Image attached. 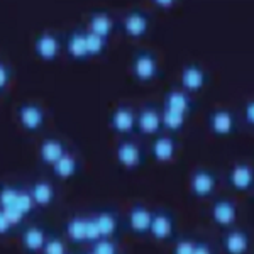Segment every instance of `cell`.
<instances>
[{"label": "cell", "mask_w": 254, "mask_h": 254, "mask_svg": "<svg viewBox=\"0 0 254 254\" xmlns=\"http://www.w3.org/2000/svg\"><path fill=\"white\" fill-rule=\"evenodd\" d=\"M130 71L139 83H153L159 76L158 56L149 49H137L130 60Z\"/></svg>", "instance_id": "6da1fadb"}, {"label": "cell", "mask_w": 254, "mask_h": 254, "mask_svg": "<svg viewBox=\"0 0 254 254\" xmlns=\"http://www.w3.org/2000/svg\"><path fill=\"white\" fill-rule=\"evenodd\" d=\"M158 243H171L176 237V219L166 208L153 210L149 224V234Z\"/></svg>", "instance_id": "7a4b0ae2"}, {"label": "cell", "mask_w": 254, "mask_h": 254, "mask_svg": "<svg viewBox=\"0 0 254 254\" xmlns=\"http://www.w3.org/2000/svg\"><path fill=\"white\" fill-rule=\"evenodd\" d=\"M217 187H219V176H217L215 171L208 170V168H196L190 175L188 190L195 198H210V196L215 195Z\"/></svg>", "instance_id": "3957f363"}, {"label": "cell", "mask_w": 254, "mask_h": 254, "mask_svg": "<svg viewBox=\"0 0 254 254\" xmlns=\"http://www.w3.org/2000/svg\"><path fill=\"white\" fill-rule=\"evenodd\" d=\"M116 159L124 170H137L144 165V149L134 139L122 137L116 146Z\"/></svg>", "instance_id": "277c9868"}, {"label": "cell", "mask_w": 254, "mask_h": 254, "mask_svg": "<svg viewBox=\"0 0 254 254\" xmlns=\"http://www.w3.org/2000/svg\"><path fill=\"white\" fill-rule=\"evenodd\" d=\"M149 154L159 165H170L178 156V141L175 134L170 132H159L153 136L149 146Z\"/></svg>", "instance_id": "5b68a950"}, {"label": "cell", "mask_w": 254, "mask_h": 254, "mask_svg": "<svg viewBox=\"0 0 254 254\" xmlns=\"http://www.w3.org/2000/svg\"><path fill=\"white\" fill-rule=\"evenodd\" d=\"M109 127L121 137H130L136 134V110L130 105H117L109 116Z\"/></svg>", "instance_id": "8992f818"}, {"label": "cell", "mask_w": 254, "mask_h": 254, "mask_svg": "<svg viewBox=\"0 0 254 254\" xmlns=\"http://www.w3.org/2000/svg\"><path fill=\"white\" fill-rule=\"evenodd\" d=\"M136 132L147 137L163 132L161 109L156 104H144L141 109L136 110Z\"/></svg>", "instance_id": "52a82bcc"}, {"label": "cell", "mask_w": 254, "mask_h": 254, "mask_svg": "<svg viewBox=\"0 0 254 254\" xmlns=\"http://www.w3.org/2000/svg\"><path fill=\"white\" fill-rule=\"evenodd\" d=\"M15 117H17L19 126L26 132H38V130L43 129L44 122H46L44 109L36 102H24V104L17 105Z\"/></svg>", "instance_id": "ba28073f"}, {"label": "cell", "mask_w": 254, "mask_h": 254, "mask_svg": "<svg viewBox=\"0 0 254 254\" xmlns=\"http://www.w3.org/2000/svg\"><path fill=\"white\" fill-rule=\"evenodd\" d=\"M61 48H63V41H61L58 32L53 31H43L41 34L36 36L34 41V55L38 56L41 61H51L58 60Z\"/></svg>", "instance_id": "9c48e42d"}, {"label": "cell", "mask_w": 254, "mask_h": 254, "mask_svg": "<svg viewBox=\"0 0 254 254\" xmlns=\"http://www.w3.org/2000/svg\"><path fill=\"white\" fill-rule=\"evenodd\" d=\"M239 217V208L237 203L232 198L227 196H220L217 198L210 207V219L217 227L220 229H229L237 222Z\"/></svg>", "instance_id": "30bf717a"}, {"label": "cell", "mask_w": 254, "mask_h": 254, "mask_svg": "<svg viewBox=\"0 0 254 254\" xmlns=\"http://www.w3.org/2000/svg\"><path fill=\"white\" fill-rule=\"evenodd\" d=\"M151 17L146 10L132 9L122 17V31L129 39H141L149 32Z\"/></svg>", "instance_id": "8fae6325"}, {"label": "cell", "mask_w": 254, "mask_h": 254, "mask_svg": "<svg viewBox=\"0 0 254 254\" xmlns=\"http://www.w3.org/2000/svg\"><path fill=\"white\" fill-rule=\"evenodd\" d=\"M227 185L237 193H251L254 188V170L249 163H236L227 171Z\"/></svg>", "instance_id": "7c38bea8"}, {"label": "cell", "mask_w": 254, "mask_h": 254, "mask_svg": "<svg viewBox=\"0 0 254 254\" xmlns=\"http://www.w3.org/2000/svg\"><path fill=\"white\" fill-rule=\"evenodd\" d=\"M180 83H182V90H185L190 95L202 92L208 83L205 68L200 66L198 63H187L182 68V73H180Z\"/></svg>", "instance_id": "4fadbf2b"}, {"label": "cell", "mask_w": 254, "mask_h": 254, "mask_svg": "<svg viewBox=\"0 0 254 254\" xmlns=\"http://www.w3.org/2000/svg\"><path fill=\"white\" fill-rule=\"evenodd\" d=\"M207 124L210 132L217 137H227L232 136L237 129V121L234 112L227 109H214L208 114Z\"/></svg>", "instance_id": "5bb4252c"}, {"label": "cell", "mask_w": 254, "mask_h": 254, "mask_svg": "<svg viewBox=\"0 0 254 254\" xmlns=\"http://www.w3.org/2000/svg\"><path fill=\"white\" fill-rule=\"evenodd\" d=\"M220 244L227 254H248L251 249V234L246 229H236L232 225L225 229Z\"/></svg>", "instance_id": "9a60e30c"}, {"label": "cell", "mask_w": 254, "mask_h": 254, "mask_svg": "<svg viewBox=\"0 0 254 254\" xmlns=\"http://www.w3.org/2000/svg\"><path fill=\"white\" fill-rule=\"evenodd\" d=\"M151 215H153V210L147 208L144 203H132V207L129 208V214H127V227H129V231L137 237H146L149 234Z\"/></svg>", "instance_id": "2e32d148"}, {"label": "cell", "mask_w": 254, "mask_h": 254, "mask_svg": "<svg viewBox=\"0 0 254 254\" xmlns=\"http://www.w3.org/2000/svg\"><path fill=\"white\" fill-rule=\"evenodd\" d=\"M68 153V146L60 137H46L41 141L38 147L39 161L44 166H53L63 154Z\"/></svg>", "instance_id": "e0dca14e"}, {"label": "cell", "mask_w": 254, "mask_h": 254, "mask_svg": "<svg viewBox=\"0 0 254 254\" xmlns=\"http://www.w3.org/2000/svg\"><path fill=\"white\" fill-rule=\"evenodd\" d=\"M163 109L175 110V112H180L188 117L195 110V102L190 93H187L185 90L173 88L170 92H166L165 98H163Z\"/></svg>", "instance_id": "ac0fdd59"}, {"label": "cell", "mask_w": 254, "mask_h": 254, "mask_svg": "<svg viewBox=\"0 0 254 254\" xmlns=\"http://www.w3.org/2000/svg\"><path fill=\"white\" fill-rule=\"evenodd\" d=\"M64 49L69 60L73 61H87L90 60L88 49H87V36L85 29H73L64 41Z\"/></svg>", "instance_id": "d6986e66"}, {"label": "cell", "mask_w": 254, "mask_h": 254, "mask_svg": "<svg viewBox=\"0 0 254 254\" xmlns=\"http://www.w3.org/2000/svg\"><path fill=\"white\" fill-rule=\"evenodd\" d=\"M95 217V222L98 225V231L100 236L104 237H116L121 234V215L117 214L114 208H104V210H98L97 214H93Z\"/></svg>", "instance_id": "ffe728a7"}, {"label": "cell", "mask_w": 254, "mask_h": 254, "mask_svg": "<svg viewBox=\"0 0 254 254\" xmlns=\"http://www.w3.org/2000/svg\"><path fill=\"white\" fill-rule=\"evenodd\" d=\"M29 191L36 207L39 208H48L49 205H53L56 198V188L48 180H34L29 185Z\"/></svg>", "instance_id": "44dd1931"}, {"label": "cell", "mask_w": 254, "mask_h": 254, "mask_svg": "<svg viewBox=\"0 0 254 254\" xmlns=\"http://www.w3.org/2000/svg\"><path fill=\"white\" fill-rule=\"evenodd\" d=\"M64 237L68 244L73 246H85L87 241V215H73L71 219L64 224Z\"/></svg>", "instance_id": "7402d4cb"}, {"label": "cell", "mask_w": 254, "mask_h": 254, "mask_svg": "<svg viewBox=\"0 0 254 254\" xmlns=\"http://www.w3.org/2000/svg\"><path fill=\"white\" fill-rule=\"evenodd\" d=\"M48 231L41 225H27L20 232V244L27 253H41L44 241H46Z\"/></svg>", "instance_id": "603a6c76"}, {"label": "cell", "mask_w": 254, "mask_h": 254, "mask_svg": "<svg viewBox=\"0 0 254 254\" xmlns=\"http://www.w3.org/2000/svg\"><path fill=\"white\" fill-rule=\"evenodd\" d=\"M49 168H51L53 175H55L56 178L66 182V180H73L80 173V161L75 154H71L68 151L66 154H63L55 165L49 166Z\"/></svg>", "instance_id": "cb8c5ba5"}, {"label": "cell", "mask_w": 254, "mask_h": 254, "mask_svg": "<svg viewBox=\"0 0 254 254\" xmlns=\"http://www.w3.org/2000/svg\"><path fill=\"white\" fill-rule=\"evenodd\" d=\"M85 29L109 39L110 36L114 34V31H116V22H114L112 15H110L109 12H93L88 17V22Z\"/></svg>", "instance_id": "d4e9b609"}, {"label": "cell", "mask_w": 254, "mask_h": 254, "mask_svg": "<svg viewBox=\"0 0 254 254\" xmlns=\"http://www.w3.org/2000/svg\"><path fill=\"white\" fill-rule=\"evenodd\" d=\"M161 126L165 132L178 134L185 129L187 116H183V114H180V112H175V110L161 107Z\"/></svg>", "instance_id": "484cf974"}, {"label": "cell", "mask_w": 254, "mask_h": 254, "mask_svg": "<svg viewBox=\"0 0 254 254\" xmlns=\"http://www.w3.org/2000/svg\"><path fill=\"white\" fill-rule=\"evenodd\" d=\"M88 253L93 254H117L121 253V246L116 237H98L97 241L88 244Z\"/></svg>", "instance_id": "4316f807"}, {"label": "cell", "mask_w": 254, "mask_h": 254, "mask_svg": "<svg viewBox=\"0 0 254 254\" xmlns=\"http://www.w3.org/2000/svg\"><path fill=\"white\" fill-rule=\"evenodd\" d=\"M19 190V185H10V183H2L0 185V208L2 210H15Z\"/></svg>", "instance_id": "83f0119b"}, {"label": "cell", "mask_w": 254, "mask_h": 254, "mask_svg": "<svg viewBox=\"0 0 254 254\" xmlns=\"http://www.w3.org/2000/svg\"><path fill=\"white\" fill-rule=\"evenodd\" d=\"M68 251V241L66 237L60 236V234H53V232H48L46 241H44L43 251L44 254H64Z\"/></svg>", "instance_id": "f1b7e54d"}, {"label": "cell", "mask_w": 254, "mask_h": 254, "mask_svg": "<svg viewBox=\"0 0 254 254\" xmlns=\"http://www.w3.org/2000/svg\"><path fill=\"white\" fill-rule=\"evenodd\" d=\"M85 36H87V49L90 58H98L107 51L109 39L102 38V36L95 34V32H90L85 29Z\"/></svg>", "instance_id": "f546056e"}, {"label": "cell", "mask_w": 254, "mask_h": 254, "mask_svg": "<svg viewBox=\"0 0 254 254\" xmlns=\"http://www.w3.org/2000/svg\"><path fill=\"white\" fill-rule=\"evenodd\" d=\"M171 243H173V253H176V254H193L195 237L176 236Z\"/></svg>", "instance_id": "4dcf8cb0"}, {"label": "cell", "mask_w": 254, "mask_h": 254, "mask_svg": "<svg viewBox=\"0 0 254 254\" xmlns=\"http://www.w3.org/2000/svg\"><path fill=\"white\" fill-rule=\"evenodd\" d=\"M15 231H17V227L10 222V219L7 217L5 212L0 208V237H9Z\"/></svg>", "instance_id": "1f68e13d"}, {"label": "cell", "mask_w": 254, "mask_h": 254, "mask_svg": "<svg viewBox=\"0 0 254 254\" xmlns=\"http://www.w3.org/2000/svg\"><path fill=\"white\" fill-rule=\"evenodd\" d=\"M98 237H102V236H100V231H98V225L95 222V217L87 215V241H88V244L93 243V241H97Z\"/></svg>", "instance_id": "d6a6232c"}, {"label": "cell", "mask_w": 254, "mask_h": 254, "mask_svg": "<svg viewBox=\"0 0 254 254\" xmlns=\"http://www.w3.org/2000/svg\"><path fill=\"white\" fill-rule=\"evenodd\" d=\"M212 253H215V248L212 246L210 241L200 239V237H195L193 254H212Z\"/></svg>", "instance_id": "836d02e7"}, {"label": "cell", "mask_w": 254, "mask_h": 254, "mask_svg": "<svg viewBox=\"0 0 254 254\" xmlns=\"http://www.w3.org/2000/svg\"><path fill=\"white\" fill-rule=\"evenodd\" d=\"M10 80H12V69L7 66L5 63H2V61H0V93L9 87Z\"/></svg>", "instance_id": "e575fe53"}, {"label": "cell", "mask_w": 254, "mask_h": 254, "mask_svg": "<svg viewBox=\"0 0 254 254\" xmlns=\"http://www.w3.org/2000/svg\"><path fill=\"white\" fill-rule=\"evenodd\" d=\"M243 116H244L246 124L251 127L254 124V102H253V98H249V100L246 102L244 110H243Z\"/></svg>", "instance_id": "d590c367"}, {"label": "cell", "mask_w": 254, "mask_h": 254, "mask_svg": "<svg viewBox=\"0 0 254 254\" xmlns=\"http://www.w3.org/2000/svg\"><path fill=\"white\" fill-rule=\"evenodd\" d=\"M151 2L156 7H159V9H170V7H173L176 3V0H151Z\"/></svg>", "instance_id": "8d00e7d4"}]
</instances>
